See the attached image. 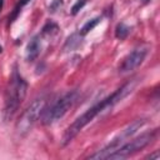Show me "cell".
Wrapping results in <instances>:
<instances>
[{
  "mask_svg": "<svg viewBox=\"0 0 160 160\" xmlns=\"http://www.w3.org/2000/svg\"><path fill=\"white\" fill-rule=\"evenodd\" d=\"M136 85V79H132V80H129L128 82H125L122 86H120L118 90H115L110 96L105 98L104 100L96 102L95 105H92L90 109H88L82 115H80L71 125L68 126V129L65 130L64 135H62V139H61V145L65 146L68 145L69 142L72 141V139L91 121L94 120L98 115H100L101 112H105V111H109L111 110L119 101H121L122 99H125L135 88Z\"/></svg>",
  "mask_w": 160,
  "mask_h": 160,
  "instance_id": "obj_1",
  "label": "cell"
},
{
  "mask_svg": "<svg viewBox=\"0 0 160 160\" xmlns=\"http://www.w3.org/2000/svg\"><path fill=\"white\" fill-rule=\"evenodd\" d=\"M26 90H28V82L21 78L16 66H14L5 92V104L2 110V118L5 121H9L14 118L19 106L21 105L22 100L26 96Z\"/></svg>",
  "mask_w": 160,
  "mask_h": 160,
  "instance_id": "obj_2",
  "label": "cell"
},
{
  "mask_svg": "<svg viewBox=\"0 0 160 160\" xmlns=\"http://www.w3.org/2000/svg\"><path fill=\"white\" fill-rule=\"evenodd\" d=\"M46 104H48V98L45 95H41L36 98L26 108V110L21 114V116L15 124V132L19 136H24L30 131V129L36 122L39 116L42 115V111L46 108Z\"/></svg>",
  "mask_w": 160,
  "mask_h": 160,
  "instance_id": "obj_3",
  "label": "cell"
},
{
  "mask_svg": "<svg viewBox=\"0 0 160 160\" xmlns=\"http://www.w3.org/2000/svg\"><path fill=\"white\" fill-rule=\"evenodd\" d=\"M78 99V91L70 90L65 92L62 96H60L56 101L52 102V105L49 109H44L42 111V124L44 125H51L55 121L60 120L74 105V102Z\"/></svg>",
  "mask_w": 160,
  "mask_h": 160,
  "instance_id": "obj_4",
  "label": "cell"
},
{
  "mask_svg": "<svg viewBox=\"0 0 160 160\" xmlns=\"http://www.w3.org/2000/svg\"><path fill=\"white\" fill-rule=\"evenodd\" d=\"M144 124H145V120H144V119H138V120L132 121L128 128H125V129L121 131V134H119L115 139H112L105 148H102L101 150H99V151H96L95 154L90 155L89 159H94V160L109 159V156H110L112 152H115V151L126 141V139H129L130 136H132V135L138 131V129H140Z\"/></svg>",
  "mask_w": 160,
  "mask_h": 160,
  "instance_id": "obj_5",
  "label": "cell"
},
{
  "mask_svg": "<svg viewBox=\"0 0 160 160\" xmlns=\"http://www.w3.org/2000/svg\"><path fill=\"white\" fill-rule=\"evenodd\" d=\"M156 130H151V131H148V132H144L141 134L140 136L128 141V142H124L115 152H112L109 159H114V160H121V159H126L131 155H134L135 152L142 150L144 148H146L150 142H152L156 138Z\"/></svg>",
  "mask_w": 160,
  "mask_h": 160,
  "instance_id": "obj_6",
  "label": "cell"
},
{
  "mask_svg": "<svg viewBox=\"0 0 160 160\" xmlns=\"http://www.w3.org/2000/svg\"><path fill=\"white\" fill-rule=\"evenodd\" d=\"M148 51H149V48L145 46V45L135 48L122 60V62H121V65L119 68V71L120 72H129V71H132L136 68H139L142 64V61L145 60V58L148 55Z\"/></svg>",
  "mask_w": 160,
  "mask_h": 160,
  "instance_id": "obj_7",
  "label": "cell"
},
{
  "mask_svg": "<svg viewBox=\"0 0 160 160\" xmlns=\"http://www.w3.org/2000/svg\"><path fill=\"white\" fill-rule=\"evenodd\" d=\"M40 51H41V44H40V36L39 35H35L28 44L26 46V52H25V56H26V60L28 61H34L36 60V58L40 55Z\"/></svg>",
  "mask_w": 160,
  "mask_h": 160,
  "instance_id": "obj_8",
  "label": "cell"
},
{
  "mask_svg": "<svg viewBox=\"0 0 160 160\" xmlns=\"http://www.w3.org/2000/svg\"><path fill=\"white\" fill-rule=\"evenodd\" d=\"M129 34H130V28L128 25H125L124 22H119L116 25V28H115V36L119 40H125Z\"/></svg>",
  "mask_w": 160,
  "mask_h": 160,
  "instance_id": "obj_9",
  "label": "cell"
},
{
  "mask_svg": "<svg viewBox=\"0 0 160 160\" xmlns=\"http://www.w3.org/2000/svg\"><path fill=\"white\" fill-rule=\"evenodd\" d=\"M101 21V18L100 16H96V18H94V19H91V20H89V21H86L84 25H82V28H81V30H80V35L81 36H84V35H86L90 30H92L99 22Z\"/></svg>",
  "mask_w": 160,
  "mask_h": 160,
  "instance_id": "obj_10",
  "label": "cell"
},
{
  "mask_svg": "<svg viewBox=\"0 0 160 160\" xmlns=\"http://www.w3.org/2000/svg\"><path fill=\"white\" fill-rule=\"evenodd\" d=\"M80 39H81V35H80V34H74V35H71V36L68 39V41H66V44H65V48L70 46V49H72V48L78 46V45L80 44Z\"/></svg>",
  "mask_w": 160,
  "mask_h": 160,
  "instance_id": "obj_11",
  "label": "cell"
},
{
  "mask_svg": "<svg viewBox=\"0 0 160 160\" xmlns=\"http://www.w3.org/2000/svg\"><path fill=\"white\" fill-rule=\"evenodd\" d=\"M58 30H59L58 25H56V24H54V22H51V21H49V22L42 28V34H44V35H48V34L56 32Z\"/></svg>",
  "mask_w": 160,
  "mask_h": 160,
  "instance_id": "obj_12",
  "label": "cell"
},
{
  "mask_svg": "<svg viewBox=\"0 0 160 160\" xmlns=\"http://www.w3.org/2000/svg\"><path fill=\"white\" fill-rule=\"evenodd\" d=\"M85 2H86V0H78V1L74 4V6L71 8V14H72V15H76V14L79 12V10L85 5Z\"/></svg>",
  "mask_w": 160,
  "mask_h": 160,
  "instance_id": "obj_13",
  "label": "cell"
},
{
  "mask_svg": "<svg viewBox=\"0 0 160 160\" xmlns=\"http://www.w3.org/2000/svg\"><path fill=\"white\" fill-rule=\"evenodd\" d=\"M61 5H62V0H54V2L50 5V10L54 12V11H56V9L60 8Z\"/></svg>",
  "mask_w": 160,
  "mask_h": 160,
  "instance_id": "obj_14",
  "label": "cell"
},
{
  "mask_svg": "<svg viewBox=\"0 0 160 160\" xmlns=\"http://www.w3.org/2000/svg\"><path fill=\"white\" fill-rule=\"evenodd\" d=\"M146 159H150V160H159V151H155L154 154H150L149 156H146Z\"/></svg>",
  "mask_w": 160,
  "mask_h": 160,
  "instance_id": "obj_15",
  "label": "cell"
},
{
  "mask_svg": "<svg viewBox=\"0 0 160 160\" xmlns=\"http://www.w3.org/2000/svg\"><path fill=\"white\" fill-rule=\"evenodd\" d=\"M28 2H30V0H19V1H18V4H20L22 8H24V6H25Z\"/></svg>",
  "mask_w": 160,
  "mask_h": 160,
  "instance_id": "obj_16",
  "label": "cell"
},
{
  "mask_svg": "<svg viewBox=\"0 0 160 160\" xmlns=\"http://www.w3.org/2000/svg\"><path fill=\"white\" fill-rule=\"evenodd\" d=\"M139 1H140L141 4H149V2L151 1V0H139Z\"/></svg>",
  "mask_w": 160,
  "mask_h": 160,
  "instance_id": "obj_17",
  "label": "cell"
},
{
  "mask_svg": "<svg viewBox=\"0 0 160 160\" xmlns=\"http://www.w3.org/2000/svg\"><path fill=\"white\" fill-rule=\"evenodd\" d=\"M2 4H4V0H0V11H1V9H2Z\"/></svg>",
  "mask_w": 160,
  "mask_h": 160,
  "instance_id": "obj_18",
  "label": "cell"
},
{
  "mask_svg": "<svg viewBox=\"0 0 160 160\" xmlns=\"http://www.w3.org/2000/svg\"><path fill=\"white\" fill-rule=\"evenodd\" d=\"M1 51H2V48H1V45H0V52H1Z\"/></svg>",
  "mask_w": 160,
  "mask_h": 160,
  "instance_id": "obj_19",
  "label": "cell"
}]
</instances>
